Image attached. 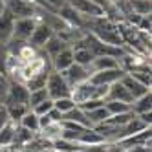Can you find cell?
Listing matches in <instances>:
<instances>
[{"instance_id": "33", "label": "cell", "mask_w": 152, "mask_h": 152, "mask_svg": "<svg viewBox=\"0 0 152 152\" xmlns=\"http://www.w3.org/2000/svg\"><path fill=\"white\" fill-rule=\"evenodd\" d=\"M7 90H9V77L6 73H0V103L6 99Z\"/></svg>"}, {"instance_id": "17", "label": "cell", "mask_w": 152, "mask_h": 152, "mask_svg": "<svg viewBox=\"0 0 152 152\" xmlns=\"http://www.w3.org/2000/svg\"><path fill=\"white\" fill-rule=\"evenodd\" d=\"M119 62L115 57H108V55H99V57H94V61L90 62V73L94 72H101V70H108V68H117Z\"/></svg>"}, {"instance_id": "20", "label": "cell", "mask_w": 152, "mask_h": 152, "mask_svg": "<svg viewBox=\"0 0 152 152\" xmlns=\"http://www.w3.org/2000/svg\"><path fill=\"white\" fill-rule=\"evenodd\" d=\"M130 110H132L136 115L145 114V112H150L152 110V94L147 92L145 95H141V97H137V99H134L132 104H130Z\"/></svg>"}, {"instance_id": "40", "label": "cell", "mask_w": 152, "mask_h": 152, "mask_svg": "<svg viewBox=\"0 0 152 152\" xmlns=\"http://www.w3.org/2000/svg\"><path fill=\"white\" fill-rule=\"evenodd\" d=\"M4 9H6V0H0V15H2Z\"/></svg>"}, {"instance_id": "13", "label": "cell", "mask_w": 152, "mask_h": 152, "mask_svg": "<svg viewBox=\"0 0 152 152\" xmlns=\"http://www.w3.org/2000/svg\"><path fill=\"white\" fill-rule=\"evenodd\" d=\"M13 24H15V18L13 15L4 9L2 15H0V44H6V42L11 39L13 35Z\"/></svg>"}, {"instance_id": "26", "label": "cell", "mask_w": 152, "mask_h": 152, "mask_svg": "<svg viewBox=\"0 0 152 152\" xmlns=\"http://www.w3.org/2000/svg\"><path fill=\"white\" fill-rule=\"evenodd\" d=\"M6 108H7L9 121H15V123H18L20 119H22V115L26 112H29V106L28 104H6Z\"/></svg>"}, {"instance_id": "24", "label": "cell", "mask_w": 152, "mask_h": 152, "mask_svg": "<svg viewBox=\"0 0 152 152\" xmlns=\"http://www.w3.org/2000/svg\"><path fill=\"white\" fill-rule=\"evenodd\" d=\"M18 125L20 126H24V128H28V130H31V132H39L40 130V123H39V115L35 114V112H26L24 115H22V119L18 121Z\"/></svg>"}, {"instance_id": "35", "label": "cell", "mask_w": 152, "mask_h": 152, "mask_svg": "<svg viewBox=\"0 0 152 152\" xmlns=\"http://www.w3.org/2000/svg\"><path fill=\"white\" fill-rule=\"evenodd\" d=\"M136 28H137L139 31H145V33H150V28H152V22H150V15H145V17H141Z\"/></svg>"}, {"instance_id": "4", "label": "cell", "mask_w": 152, "mask_h": 152, "mask_svg": "<svg viewBox=\"0 0 152 152\" xmlns=\"http://www.w3.org/2000/svg\"><path fill=\"white\" fill-rule=\"evenodd\" d=\"M66 4H70L75 11H77L83 18H97V17H104V9L92 2V0H66Z\"/></svg>"}, {"instance_id": "41", "label": "cell", "mask_w": 152, "mask_h": 152, "mask_svg": "<svg viewBox=\"0 0 152 152\" xmlns=\"http://www.w3.org/2000/svg\"><path fill=\"white\" fill-rule=\"evenodd\" d=\"M0 152H9V147H4V145H0Z\"/></svg>"}, {"instance_id": "5", "label": "cell", "mask_w": 152, "mask_h": 152, "mask_svg": "<svg viewBox=\"0 0 152 152\" xmlns=\"http://www.w3.org/2000/svg\"><path fill=\"white\" fill-rule=\"evenodd\" d=\"M126 72L123 68H108V70H101V72H94L90 73L88 81L94 83V84H104V86H110L117 81H121V77L125 75Z\"/></svg>"}, {"instance_id": "11", "label": "cell", "mask_w": 152, "mask_h": 152, "mask_svg": "<svg viewBox=\"0 0 152 152\" xmlns=\"http://www.w3.org/2000/svg\"><path fill=\"white\" fill-rule=\"evenodd\" d=\"M104 101H121V103H126V104H132V95L128 94V90L123 86L121 81H117L114 84L108 86V92H106V99Z\"/></svg>"}, {"instance_id": "25", "label": "cell", "mask_w": 152, "mask_h": 152, "mask_svg": "<svg viewBox=\"0 0 152 152\" xmlns=\"http://www.w3.org/2000/svg\"><path fill=\"white\" fill-rule=\"evenodd\" d=\"M130 2V9L132 13L139 15V17H145L152 13V2L150 0H128Z\"/></svg>"}, {"instance_id": "42", "label": "cell", "mask_w": 152, "mask_h": 152, "mask_svg": "<svg viewBox=\"0 0 152 152\" xmlns=\"http://www.w3.org/2000/svg\"><path fill=\"white\" fill-rule=\"evenodd\" d=\"M40 152H55V150H53V147H48V148H42Z\"/></svg>"}, {"instance_id": "22", "label": "cell", "mask_w": 152, "mask_h": 152, "mask_svg": "<svg viewBox=\"0 0 152 152\" xmlns=\"http://www.w3.org/2000/svg\"><path fill=\"white\" fill-rule=\"evenodd\" d=\"M35 136V132H31V130H28V128H24V126H20V125H17V130H15V139H13V145H11V148H22L28 141Z\"/></svg>"}, {"instance_id": "28", "label": "cell", "mask_w": 152, "mask_h": 152, "mask_svg": "<svg viewBox=\"0 0 152 152\" xmlns=\"http://www.w3.org/2000/svg\"><path fill=\"white\" fill-rule=\"evenodd\" d=\"M46 79H48V73H39V75H33L31 79H28L24 84L29 92H33V90L46 88Z\"/></svg>"}, {"instance_id": "43", "label": "cell", "mask_w": 152, "mask_h": 152, "mask_svg": "<svg viewBox=\"0 0 152 152\" xmlns=\"http://www.w3.org/2000/svg\"><path fill=\"white\" fill-rule=\"evenodd\" d=\"M108 2H117V0H108Z\"/></svg>"}, {"instance_id": "16", "label": "cell", "mask_w": 152, "mask_h": 152, "mask_svg": "<svg viewBox=\"0 0 152 152\" xmlns=\"http://www.w3.org/2000/svg\"><path fill=\"white\" fill-rule=\"evenodd\" d=\"M72 51H73V62L75 64H81V66H90V62L94 61V53L83 46V44H73L72 46Z\"/></svg>"}, {"instance_id": "18", "label": "cell", "mask_w": 152, "mask_h": 152, "mask_svg": "<svg viewBox=\"0 0 152 152\" xmlns=\"http://www.w3.org/2000/svg\"><path fill=\"white\" fill-rule=\"evenodd\" d=\"M37 134L42 136L44 139H48L50 143H51V141L62 137V121H51V123H48L46 126H42Z\"/></svg>"}, {"instance_id": "38", "label": "cell", "mask_w": 152, "mask_h": 152, "mask_svg": "<svg viewBox=\"0 0 152 152\" xmlns=\"http://www.w3.org/2000/svg\"><path fill=\"white\" fill-rule=\"evenodd\" d=\"M48 115H50L51 121H62V114L59 110H55V108H51V110L48 112Z\"/></svg>"}, {"instance_id": "15", "label": "cell", "mask_w": 152, "mask_h": 152, "mask_svg": "<svg viewBox=\"0 0 152 152\" xmlns=\"http://www.w3.org/2000/svg\"><path fill=\"white\" fill-rule=\"evenodd\" d=\"M68 46H70V44H66V42H64L61 37H57L55 33H53V35L48 39V42H46V44L42 46V50H40V51H44V53H46V55H48L50 59H53V57L57 55V53H61L64 48H68Z\"/></svg>"}, {"instance_id": "7", "label": "cell", "mask_w": 152, "mask_h": 152, "mask_svg": "<svg viewBox=\"0 0 152 152\" xmlns=\"http://www.w3.org/2000/svg\"><path fill=\"white\" fill-rule=\"evenodd\" d=\"M37 26V18H15V24H13V35L11 39L20 40V42H28L33 29Z\"/></svg>"}, {"instance_id": "9", "label": "cell", "mask_w": 152, "mask_h": 152, "mask_svg": "<svg viewBox=\"0 0 152 152\" xmlns=\"http://www.w3.org/2000/svg\"><path fill=\"white\" fill-rule=\"evenodd\" d=\"M51 35H53V29H51L48 24L37 22L33 33H31V37H29V40H28V44H29L31 48H35V50H42V46L48 42V39H50Z\"/></svg>"}, {"instance_id": "39", "label": "cell", "mask_w": 152, "mask_h": 152, "mask_svg": "<svg viewBox=\"0 0 152 152\" xmlns=\"http://www.w3.org/2000/svg\"><path fill=\"white\" fill-rule=\"evenodd\" d=\"M92 2H95V4H99L103 9H104V13L108 11V9H110L112 6H114V2H108V0H92Z\"/></svg>"}, {"instance_id": "29", "label": "cell", "mask_w": 152, "mask_h": 152, "mask_svg": "<svg viewBox=\"0 0 152 152\" xmlns=\"http://www.w3.org/2000/svg\"><path fill=\"white\" fill-rule=\"evenodd\" d=\"M48 97H50V95H48L46 88H40V90H33V92H29V97H28V106H29V110H31V108H35L39 103L46 101Z\"/></svg>"}, {"instance_id": "32", "label": "cell", "mask_w": 152, "mask_h": 152, "mask_svg": "<svg viewBox=\"0 0 152 152\" xmlns=\"http://www.w3.org/2000/svg\"><path fill=\"white\" fill-rule=\"evenodd\" d=\"M51 108H53V99H50V97H48L46 101H42V103H39L35 108H31V112H35L37 115H46Z\"/></svg>"}, {"instance_id": "27", "label": "cell", "mask_w": 152, "mask_h": 152, "mask_svg": "<svg viewBox=\"0 0 152 152\" xmlns=\"http://www.w3.org/2000/svg\"><path fill=\"white\" fill-rule=\"evenodd\" d=\"M104 108L110 115H117V114H125L130 112V104L121 103V101H104Z\"/></svg>"}, {"instance_id": "8", "label": "cell", "mask_w": 152, "mask_h": 152, "mask_svg": "<svg viewBox=\"0 0 152 152\" xmlns=\"http://www.w3.org/2000/svg\"><path fill=\"white\" fill-rule=\"evenodd\" d=\"M62 73V77L66 79V83L72 86L75 84H79V83H83V81H88V77H90V70L86 68V66H81V64H72V66H68L64 72H61Z\"/></svg>"}, {"instance_id": "2", "label": "cell", "mask_w": 152, "mask_h": 152, "mask_svg": "<svg viewBox=\"0 0 152 152\" xmlns=\"http://www.w3.org/2000/svg\"><path fill=\"white\" fill-rule=\"evenodd\" d=\"M46 92L50 95V99H61V97H70L72 94V86L66 83V79L62 77L61 72L51 70L48 73V79H46Z\"/></svg>"}, {"instance_id": "37", "label": "cell", "mask_w": 152, "mask_h": 152, "mask_svg": "<svg viewBox=\"0 0 152 152\" xmlns=\"http://www.w3.org/2000/svg\"><path fill=\"white\" fill-rule=\"evenodd\" d=\"M9 121V115H7V108L4 103H0V128H2L6 123Z\"/></svg>"}, {"instance_id": "10", "label": "cell", "mask_w": 152, "mask_h": 152, "mask_svg": "<svg viewBox=\"0 0 152 152\" xmlns=\"http://www.w3.org/2000/svg\"><path fill=\"white\" fill-rule=\"evenodd\" d=\"M55 13H57V17H59L61 20H64V22H66L68 26H72V28H83V24H84V18H83L77 11H75L70 4L61 6Z\"/></svg>"}, {"instance_id": "3", "label": "cell", "mask_w": 152, "mask_h": 152, "mask_svg": "<svg viewBox=\"0 0 152 152\" xmlns=\"http://www.w3.org/2000/svg\"><path fill=\"white\" fill-rule=\"evenodd\" d=\"M6 9L13 15V18H35L40 11L33 0H6Z\"/></svg>"}, {"instance_id": "31", "label": "cell", "mask_w": 152, "mask_h": 152, "mask_svg": "<svg viewBox=\"0 0 152 152\" xmlns=\"http://www.w3.org/2000/svg\"><path fill=\"white\" fill-rule=\"evenodd\" d=\"M73 106H75V103H73L72 97H61V99H55V101H53V108H55V110H59L61 114H66L68 110H72Z\"/></svg>"}, {"instance_id": "14", "label": "cell", "mask_w": 152, "mask_h": 152, "mask_svg": "<svg viewBox=\"0 0 152 152\" xmlns=\"http://www.w3.org/2000/svg\"><path fill=\"white\" fill-rule=\"evenodd\" d=\"M73 64V51H72V46L64 48L61 53H57L55 57L51 59V68L55 72H64L68 66Z\"/></svg>"}, {"instance_id": "23", "label": "cell", "mask_w": 152, "mask_h": 152, "mask_svg": "<svg viewBox=\"0 0 152 152\" xmlns=\"http://www.w3.org/2000/svg\"><path fill=\"white\" fill-rule=\"evenodd\" d=\"M86 115H88V121H90V126H97V125H101V123H104L108 117H110V114L106 112V108H104V104L103 106H99V108H94V110H90V112H86Z\"/></svg>"}, {"instance_id": "30", "label": "cell", "mask_w": 152, "mask_h": 152, "mask_svg": "<svg viewBox=\"0 0 152 152\" xmlns=\"http://www.w3.org/2000/svg\"><path fill=\"white\" fill-rule=\"evenodd\" d=\"M136 81H139L141 84H145L147 88L152 86V75H150V70H134V72H128Z\"/></svg>"}, {"instance_id": "12", "label": "cell", "mask_w": 152, "mask_h": 152, "mask_svg": "<svg viewBox=\"0 0 152 152\" xmlns=\"http://www.w3.org/2000/svg\"><path fill=\"white\" fill-rule=\"evenodd\" d=\"M121 83H123V86L128 90V94L132 95V99H137V97H141V95H145L147 92H150V88H147L145 84H141L139 81H136L130 73H125L123 77H121Z\"/></svg>"}, {"instance_id": "1", "label": "cell", "mask_w": 152, "mask_h": 152, "mask_svg": "<svg viewBox=\"0 0 152 152\" xmlns=\"http://www.w3.org/2000/svg\"><path fill=\"white\" fill-rule=\"evenodd\" d=\"M106 92H108V86H104V84H94L90 81H83L72 88L70 97L73 99L75 104H83L90 99H103L104 101Z\"/></svg>"}, {"instance_id": "21", "label": "cell", "mask_w": 152, "mask_h": 152, "mask_svg": "<svg viewBox=\"0 0 152 152\" xmlns=\"http://www.w3.org/2000/svg\"><path fill=\"white\" fill-rule=\"evenodd\" d=\"M17 125L18 123H15V121H7L2 128H0V145H4V147H11L13 145Z\"/></svg>"}, {"instance_id": "34", "label": "cell", "mask_w": 152, "mask_h": 152, "mask_svg": "<svg viewBox=\"0 0 152 152\" xmlns=\"http://www.w3.org/2000/svg\"><path fill=\"white\" fill-rule=\"evenodd\" d=\"M103 104H104L103 99H90V101H86V103H83V104H77V106H81L84 112H90V110H94V108H99V106H103Z\"/></svg>"}, {"instance_id": "36", "label": "cell", "mask_w": 152, "mask_h": 152, "mask_svg": "<svg viewBox=\"0 0 152 152\" xmlns=\"http://www.w3.org/2000/svg\"><path fill=\"white\" fill-rule=\"evenodd\" d=\"M6 59H7L6 44H0V73H6Z\"/></svg>"}, {"instance_id": "19", "label": "cell", "mask_w": 152, "mask_h": 152, "mask_svg": "<svg viewBox=\"0 0 152 152\" xmlns=\"http://www.w3.org/2000/svg\"><path fill=\"white\" fill-rule=\"evenodd\" d=\"M62 121H72V123H77V125H83V126H90L88 115H86V112L77 104H75L72 110H68L66 114H62Z\"/></svg>"}, {"instance_id": "6", "label": "cell", "mask_w": 152, "mask_h": 152, "mask_svg": "<svg viewBox=\"0 0 152 152\" xmlns=\"http://www.w3.org/2000/svg\"><path fill=\"white\" fill-rule=\"evenodd\" d=\"M28 97H29V90L26 88V84L9 81V90L2 103L4 104H28Z\"/></svg>"}]
</instances>
